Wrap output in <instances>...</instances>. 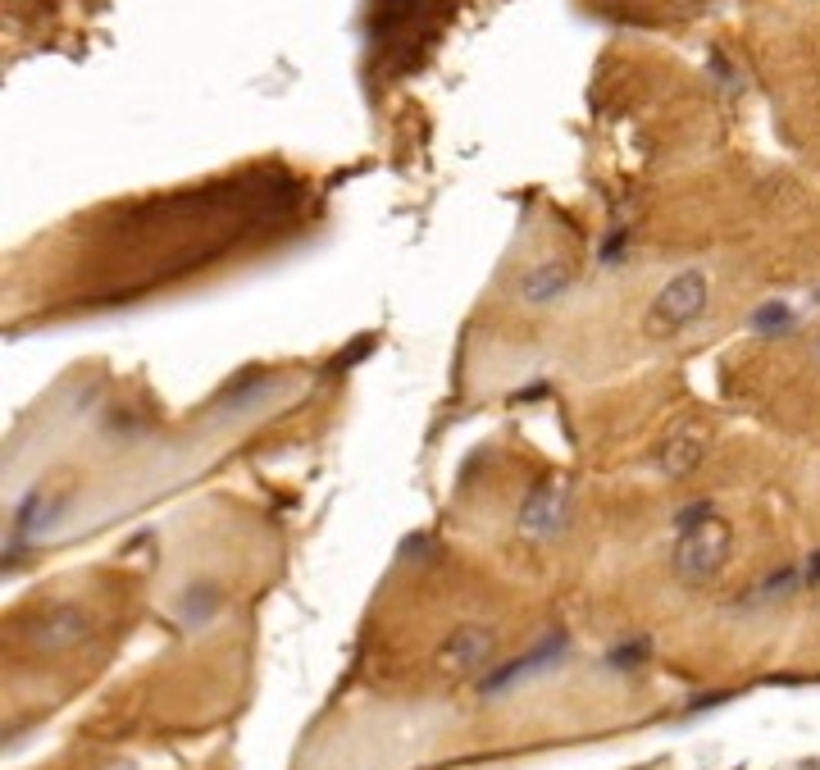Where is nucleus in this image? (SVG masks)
Here are the masks:
<instances>
[{
    "instance_id": "nucleus-1",
    "label": "nucleus",
    "mask_w": 820,
    "mask_h": 770,
    "mask_svg": "<svg viewBox=\"0 0 820 770\" xmlns=\"http://www.w3.org/2000/svg\"><path fill=\"white\" fill-rule=\"evenodd\" d=\"M734 556V529H729L720 515H707V520L688 524L675 534V547H670V570H675L679 584L702 588L720 575Z\"/></svg>"
},
{
    "instance_id": "nucleus-5",
    "label": "nucleus",
    "mask_w": 820,
    "mask_h": 770,
    "mask_svg": "<svg viewBox=\"0 0 820 770\" xmlns=\"http://www.w3.org/2000/svg\"><path fill=\"white\" fill-rule=\"evenodd\" d=\"M87 638H92V616L73 602H60V606H51V611H41L28 625V643L37 647V652H46V657L73 652V647L87 643Z\"/></svg>"
},
{
    "instance_id": "nucleus-7",
    "label": "nucleus",
    "mask_w": 820,
    "mask_h": 770,
    "mask_svg": "<svg viewBox=\"0 0 820 770\" xmlns=\"http://www.w3.org/2000/svg\"><path fill=\"white\" fill-rule=\"evenodd\" d=\"M711 447V429L707 424H679L675 433H670L666 442H661V452H656V474H666V479H688V474L702 465V456H707Z\"/></svg>"
},
{
    "instance_id": "nucleus-6",
    "label": "nucleus",
    "mask_w": 820,
    "mask_h": 770,
    "mask_svg": "<svg viewBox=\"0 0 820 770\" xmlns=\"http://www.w3.org/2000/svg\"><path fill=\"white\" fill-rule=\"evenodd\" d=\"M570 652V638L556 629V634H547L543 643H533L524 657H515V661H506V666H497V670H488V675L479 679V693H506V688H515V684H524V679H533V675H543V670H552L556 661Z\"/></svg>"
},
{
    "instance_id": "nucleus-4",
    "label": "nucleus",
    "mask_w": 820,
    "mask_h": 770,
    "mask_svg": "<svg viewBox=\"0 0 820 770\" xmlns=\"http://www.w3.org/2000/svg\"><path fill=\"white\" fill-rule=\"evenodd\" d=\"M492 657H497V629L492 625H456L438 647V670L447 679H470L488 675Z\"/></svg>"
},
{
    "instance_id": "nucleus-12",
    "label": "nucleus",
    "mask_w": 820,
    "mask_h": 770,
    "mask_svg": "<svg viewBox=\"0 0 820 770\" xmlns=\"http://www.w3.org/2000/svg\"><path fill=\"white\" fill-rule=\"evenodd\" d=\"M707 515H716V502H707V497H697V502H688V506H679L675 515H670V529H688V524H697V520H707Z\"/></svg>"
},
{
    "instance_id": "nucleus-10",
    "label": "nucleus",
    "mask_w": 820,
    "mask_h": 770,
    "mask_svg": "<svg viewBox=\"0 0 820 770\" xmlns=\"http://www.w3.org/2000/svg\"><path fill=\"white\" fill-rule=\"evenodd\" d=\"M652 657V638H625V643H615L611 652H606V670H615V675H629V670H638L643 661Z\"/></svg>"
},
{
    "instance_id": "nucleus-9",
    "label": "nucleus",
    "mask_w": 820,
    "mask_h": 770,
    "mask_svg": "<svg viewBox=\"0 0 820 770\" xmlns=\"http://www.w3.org/2000/svg\"><path fill=\"white\" fill-rule=\"evenodd\" d=\"M802 565H779V570H766V575L757 579V584L743 593V611H761V606H779V602H789L793 593H802Z\"/></svg>"
},
{
    "instance_id": "nucleus-2",
    "label": "nucleus",
    "mask_w": 820,
    "mask_h": 770,
    "mask_svg": "<svg viewBox=\"0 0 820 770\" xmlns=\"http://www.w3.org/2000/svg\"><path fill=\"white\" fill-rule=\"evenodd\" d=\"M707 301H711V283L702 269H679L670 274L661 288H656L652 306L643 315V329L647 338H679L707 315Z\"/></svg>"
},
{
    "instance_id": "nucleus-14",
    "label": "nucleus",
    "mask_w": 820,
    "mask_h": 770,
    "mask_svg": "<svg viewBox=\"0 0 820 770\" xmlns=\"http://www.w3.org/2000/svg\"><path fill=\"white\" fill-rule=\"evenodd\" d=\"M816 360H820V338H816Z\"/></svg>"
},
{
    "instance_id": "nucleus-3",
    "label": "nucleus",
    "mask_w": 820,
    "mask_h": 770,
    "mask_svg": "<svg viewBox=\"0 0 820 770\" xmlns=\"http://www.w3.org/2000/svg\"><path fill=\"white\" fill-rule=\"evenodd\" d=\"M570 524H574V502L556 479H538L529 493H524L520 511H515V529H520L529 543H552V538H561Z\"/></svg>"
},
{
    "instance_id": "nucleus-13",
    "label": "nucleus",
    "mask_w": 820,
    "mask_h": 770,
    "mask_svg": "<svg viewBox=\"0 0 820 770\" xmlns=\"http://www.w3.org/2000/svg\"><path fill=\"white\" fill-rule=\"evenodd\" d=\"M798 565H802V584H807V588H820V547L802 556Z\"/></svg>"
},
{
    "instance_id": "nucleus-11",
    "label": "nucleus",
    "mask_w": 820,
    "mask_h": 770,
    "mask_svg": "<svg viewBox=\"0 0 820 770\" xmlns=\"http://www.w3.org/2000/svg\"><path fill=\"white\" fill-rule=\"evenodd\" d=\"M798 329V310H789L784 301H770V306H761L757 315H752V333H775V338H784V333Z\"/></svg>"
},
{
    "instance_id": "nucleus-8",
    "label": "nucleus",
    "mask_w": 820,
    "mask_h": 770,
    "mask_svg": "<svg viewBox=\"0 0 820 770\" xmlns=\"http://www.w3.org/2000/svg\"><path fill=\"white\" fill-rule=\"evenodd\" d=\"M570 292H574V269L565 265V260H543L538 269H529V274L520 278L515 297L529 310H547V306H556V301H565Z\"/></svg>"
}]
</instances>
